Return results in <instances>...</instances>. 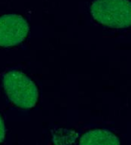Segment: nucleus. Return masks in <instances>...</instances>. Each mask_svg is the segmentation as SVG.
<instances>
[{
	"instance_id": "20e7f679",
	"label": "nucleus",
	"mask_w": 131,
	"mask_h": 145,
	"mask_svg": "<svg viewBox=\"0 0 131 145\" xmlns=\"http://www.w3.org/2000/svg\"><path fill=\"white\" fill-rule=\"evenodd\" d=\"M79 145H120V143L112 132L96 129L86 132L80 138Z\"/></svg>"
},
{
	"instance_id": "39448f33",
	"label": "nucleus",
	"mask_w": 131,
	"mask_h": 145,
	"mask_svg": "<svg viewBox=\"0 0 131 145\" xmlns=\"http://www.w3.org/2000/svg\"><path fill=\"white\" fill-rule=\"evenodd\" d=\"M4 137H5V126L3 121L0 116V144L4 140Z\"/></svg>"
},
{
	"instance_id": "f03ea898",
	"label": "nucleus",
	"mask_w": 131,
	"mask_h": 145,
	"mask_svg": "<svg viewBox=\"0 0 131 145\" xmlns=\"http://www.w3.org/2000/svg\"><path fill=\"white\" fill-rule=\"evenodd\" d=\"M93 18L112 28L131 26V2L129 0H95L91 6Z\"/></svg>"
},
{
	"instance_id": "7ed1b4c3",
	"label": "nucleus",
	"mask_w": 131,
	"mask_h": 145,
	"mask_svg": "<svg viewBox=\"0 0 131 145\" xmlns=\"http://www.w3.org/2000/svg\"><path fill=\"white\" fill-rule=\"evenodd\" d=\"M29 32V25L22 16L6 14L0 16V47H12L22 43Z\"/></svg>"
},
{
	"instance_id": "f257e3e1",
	"label": "nucleus",
	"mask_w": 131,
	"mask_h": 145,
	"mask_svg": "<svg viewBox=\"0 0 131 145\" xmlns=\"http://www.w3.org/2000/svg\"><path fill=\"white\" fill-rule=\"evenodd\" d=\"M3 85L9 100L21 108L35 107L38 100V89L35 83L24 73L10 71L3 78Z\"/></svg>"
}]
</instances>
